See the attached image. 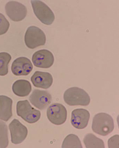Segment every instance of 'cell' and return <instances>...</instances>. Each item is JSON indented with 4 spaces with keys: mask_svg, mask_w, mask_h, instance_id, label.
<instances>
[{
    "mask_svg": "<svg viewBox=\"0 0 119 148\" xmlns=\"http://www.w3.org/2000/svg\"><path fill=\"white\" fill-rule=\"evenodd\" d=\"M119 137L118 135H114L109 139V148H119Z\"/></svg>",
    "mask_w": 119,
    "mask_h": 148,
    "instance_id": "cell-21",
    "label": "cell"
},
{
    "mask_svg": "<svg viewBox=\"0 0 119 148\" xmlns=\"http://www.w3.org/2000/svg\"><path fill=\"white\" fill-rule=\"evenodd\" d=\"M32 60L35 66L48 69L53 65L54 58L52 53L49 50L42 49L38 50L34 53Z\"/></svg>",
    "mask_w": 119,
    "mask_h": 148,
    "instance_id": "cell-9",
    "label": "cell"
},
{
    "mask_svg": "<svg viewBox=\"0 0 119 148\" xmlns=\"http://www.w3.org/2000/svg\"><path fill=\"white\" fill-rule=\"evenodd\" d=\"M8 144L7 125L4 122L0 121V148H6Z\"/></svg>",
    "mask_w": 119,
    "mask_h": 148,
    "instance_id": "cell-19",
    "label": "cell"
},
{
    "mask_svg": "<svg viewBox=\"0 0 119 148\" xmlns=\"http://www.w3.org/2000/svg\"><path fill=\"white\" fill-rule=\"evenodd\" d=\"M33 65L29 59L26 57H20L13 62L11 66L12 73L16 76L27 75L31 73Z\"/></svg>",
    "mask_w": 119,
    "mask_h": 148,
    "instance_id": "cell-11",
    "label": "cell"
},
{
    "mask_svg": "<svg viewBox=\"0 0 119 148\" xmlns=\"http://www.w3.org/2000/svg\"><path fill=\"white\" fill-rule=\"evenodd\" d=\"M90 116L89 112L86 109L82 108L75 109L72 112L71 124L77 129H84L88 125Z\"/></svg>",
    "mask_w": 119,
    "mask_h": 148,
    "instance_id": "cell-12",
    "label": "cell"
},
{
    "mask_svg": "<svg viewBox=\"0 0 119 148\" xmlns=\"http://www.w3.org/2000/svg\"><path fill=\"white\" fill-rule=\"evenodd\" d=\"M10 24L4 15L0 13V35L5 34L9 29Z\"/></svg>",
    "mask_w": 119,
    "mask_h": 148,
    "instance_id": "cell-20",
    "label": "cell"
},
{
    "mask_svg": "<svg viewBox=\"0 0 119 148\" xmlns=\"http://www.w3.org/2000/svg\"><path fill=\"white\" fill-rule=\"evenodd\" d=\"M83 142L87 148H105L104 143L92 134H88L85 136Z\"/></svg>",
    "mask_w": 119,
    "mask_h": 148,
    "instance_id": "cell-16",
    "label": "cell"
},
{
    "mask_svg": "<svg viewBox=\"0 0 119 148\" xmlns=\"http://www.w3.org/2000/svg\"><path fill=\"white\" fill-rule=\"evenodd\" d=\"M51 95L47 90H35L30 96L29 100L32 105L40 110L46 109L51 103Z\"/></svg>",
    "mask_w": 119,
    "mask_h": 148,
    "instance_id": "cell-8",
    "label": "cell"
},
{
    "mask_svg": "<svg viewBox=\"0 0 119 148\" xmlns=\"http://www.w3.org/2000/svg\"><path fill=\"white\" fill-rule=\"evenodd\" d=\"M31 80L35 87L47 89L52 85L53 78L48 72L37 71L31 77Z\"/></svg>",
    "mask_w": 119,
    "mask_h": 148,
    "instance_id": "cell-13",
    "label": "cell"
},
{
    "mask_svg": "<svg viewBox=\"0 0 119 148\" xmlns=\"http://www.w3.org/2000/svg\"><path fill=\"white\" fill-rule=\"evenodd\" d=\"M5 10L8 16L12 21L15 22L23 21L27 12L26 6L16 1H10L7 3Z\"/></svg>",
    "mask_w": 119,
    "mask_h": 148,
    "instance_id": "cell-7",
    "label": "cell"
},
{
    "mask_svg": "<svg viewBox=\"0 0 119 148\" xmlns=\"http://www.w3.org/2000/svg\"><path fill=\"white\" fill-rule=\"evenodd\" d=\"M16 112L18 116L30 124L38 122L41 116L40 111L32 107L27 100L20 101L17 102Z\"/></svg>",
    "mask_w": 119,
    "mask_h": 148,
    "instance_id": "cell-3",
    "label": "cell"
},
{
    "mask_svg": "<svg viewBox=\"0 0 119 148\" xmlns=\"http://www.w3.org/2000/svg\"><path fill=\"white\" fill-rule=\"evenodd\" d=\"M47 114L49 120L55 125H61L66 120L67 111L61 104H52L48 107Z\"/></svg>",
    "mask_w": 119,
    "mask_h": 148,
    "instance_id": "cell-6",
    "label": "cell"
},
{
    "mask_svg": "<svg viewBox=\"0 0 119 148\" xmlns=\"http://www.w3.org/2000/svg\"><path fill=\"white\" fill-rule=\"evenodd\" d=\"M63 148H82L81 141L77 136L71 134L66 136L62 145Z\"/></svg>",
    "mask_w": 119,
    "mask_h": 148,
    "instance_id": "cell-17",
    "label": "cell"
},
{
    "mask_svg": "<svg viewBox=\"0 0 119 148\" xmlns=\"http://www.w3.org/2000/svg\"><path fill=\"white\" fill-rule=\"evenodd\" d=\"M34 12L38 19L46 25L52 24L55 19L54 13L44 3L38 0L31 1Z\"/></svg>",
    "mask_w": 119,
    "mask_h": 148,
    "instance_id": "cell-5",
    "label": "cell"
},
{
    "mask_svg": "<svg viewBox=\"0 0 119 148\" xmlns=\"http://www.w3.org/2000/svg\"><path fill=\"white\" fill-rule=\"evenodd\" d=\"M13 101L10 97L0 95V119L7 122L12 117Z\"/></svg>",
    "mask_w": 119,
    "mask_h": 148,
    "instance_id": "cell-14",
    "label": "cell"
},
{
    "mask_svg": "<svg viewBox=\"0 0 119 148\" xmlns=\"http://www.w3.org/2000/svg\"><path fill=\"white\" fill-rule=\"evenodd\" d=\"M12 90L16 95L20 97L27 96L31 92L32 88L30 82L26 80H18L13 84Z\"/></svg>",
    "mask_w": 119,
    "mask_h": 148,
    "instance_id": "cell-15",
    "label": "cell"
},
{
    "mask_svg": "<svg viewBox=\"0 0 119 148\" xmlns=\"http://www.w3.org/2000/svg\"><path fill=\"white\" fill-rule=\"evenodd\" d=\"M9 128L12 143L20 144L26 139L28 133L27 128L18 119H13L9 124Z\"/></svg>",
    "mask_w": 119,
    "mask_h": 148,
    "instance_id": "cell-10",
    "label": "cell"
},
{
    "mask_svg": "<svg viewBox=\"0 0 119 148\" xmlns=\"http://www.w3.org/2000/svg\"><path fill=\"white\" fill-rule=\"evenodd\" d=\"M114 123L111 116L105 113H99L94 117L92 129L99 135L105 136L113 132Z\"/></svg>",
    "mask_w": 119,
    "mask_h": 148,
    "instance_id": "cell-1",
    "label": "cell"
},
{
    "mask_svg": "<svg viewBox=\"0 0 119 148\" xmlns=\"http://www.w3.org/2000/svg\"><path fill=\"white\" fill-rule=\"evenodd\" d=\"M46 38L44 32L39 28L31 26L28 28L25 36V42L27 47L34 49L44 45Z\"/></svg>",
    "mask_w": 119,
    "mask_h": 148,
    "instance_id": "cell-4",
    "label": "cell"
},
{
    "mask_svg": "<svg viewBox=\"0 0 119 148\" xmlns=\"http://www.w3.org/2000/svg\"><path fill=\"white\" fill-rule=\"evenodd\" d=\"M64 99L65 103L70 106H88L90 101L88 94L77 87H71L65 91Z\"/></svg>",
    "mask_w": 119,
    "mask_h": 148,
    "instance_id": "cell-2",
    "label": "cell"
},
{
    "mask_svg": "<svg viewBox=\"0 0 119 148\" xmlns=\"http://www.w3.org/2000/svg\"><path fill=\"white\" fill-rule=\"evenodd\" d=\"M10 54L6 52L0 53V76H5L8 73V64L11 60Z\"/></svg>",
    "mask_w": 119,
    "mask_h": 148,
    "instance_id": "cell-18",
    "label": "cell"
}]
</instances>
